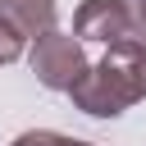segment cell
Returning <instances> with one entry per match:
<instances>
[{"instance_id": "1", "label": "cell", "mask_w": 146, "mask_h": 146, "mask_svg": "<svg viewBox=\"0 0 146 146\" xmlns=\"http://www.w3.org/2000/svg\"><path fill=\"white\" fill-rule=\"evenodd\" d=\"M68 100L91 119H114L137 100H146V46L105 50L87 68V78L68 91Z\"/></svg>"}, {"instance_id": "2", "label": "cell", "mask_w": 146, "mask_h": 146, "mask_svg": "<svg viewBox=\"0 0 146 146\" xmlns=\"http://www.w3.org/2000/svg\"><path fill=\"white\" fill-rule=\"evenodd\" d=\"M73 36L78 41H96L105 50L146 46V32H141L137 9L128 0H82L78 14H73Z\"/></svg>"}, {"instance_id": "3", "label": "cell", "mask_w": 146, "mask_h": 146, "mask_svg": "<svg viewBox=\"0 0 146 146\" xmlns=\"http://www.w3.org/2000/svg\"><path fill=\"white\" fill-rule=\"evenodd\" d=\"M27 64H32V73H36V82H41V87L64 91V96H68V91L87 78V68H91V59H87L82 41H78L73 32H59V27L32 41Z\"/></svg>"}, {"instance_id": "4", "label": "cell", "mask_w": 146, "mask_h": 146, "mask_svg": "<svg viewBox=\"0 0 146 146\" xmlns=\"http://www.w3.org/2000/svg\"><path fill=\"white\" fill-rule=\"evenodd\" d=\"M0 14L18 27V36L27 41H36V36H46V32H55V0H5L0 5Z\"/></svg>"}, {"instance_id": "5", "label": "cell", "mask_w": 146, "mask_h": 146, "mask_svg": "<svg viewBox=\"0 0 146 146\" xmlns=\"http://www.w3.org/2000/svg\"><path fill=\"white\" fill-rule=\"evenodd\" d=\"M9 146H96V141H82V137H64V132H50V128H32V132H18Z\"/></svg>"}, {"instance_id": "6", "label": "cell", "mask_w": 146, "mask_h": 146, "mask_svg": "<svg viewBox=\"0 0 146 146\" xmlns=\"http://www.w3.org/2000/svg\"><path fill=\"white\" fill-rule=\"evenodd\" d=\"M23 50H27V41L18 36V27L0 14V64H14V59H23Z\"/></svg>"}, {"instance_id": "7", "label": "cell", "mask_w": 146, "mask_h": 146, "mask_svg": "<svg viewBox=\"0 0 146 146\" xmlns=\"http://www.w3.org/2000/svg\"><path fill=\"white\" fill-rule=\"evenodd\" d=\"M132 9H137V23H141V32H146V0H137Z\"/></svg>"}, {"instance_id": "8", "label": "cell", "mask_w": 146, "mask_h": 146, "mask_svg": "<svg viewBox=\"0 0 146 146\" xmlns=\"http://www.w3.org/2000/svg\"><path fill=\"white\" fill-rule=\"evenodd\" d=\"M0 5H5V0H0Z\"/></svg>"}]
</instances>
